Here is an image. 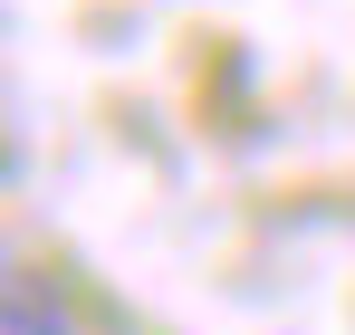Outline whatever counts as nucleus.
I'll return each instance as SVG.
<instances>
[{
  "instance_id": "nucleus-1",
  "label": "nucleus",
  "mask_w": 355,
  "mask_h": 335,
  "mask_svg": "<svg viewBox=\"0 0 355 335\" xmlns=\"http://www.w3.org/2000/svg\"><path fill=\"white\" fill-rule=\"evenodd\" d=\"M0 335H77V316H67V297L49 278L0 269Z\"/></svg>"
}]
</instances>
